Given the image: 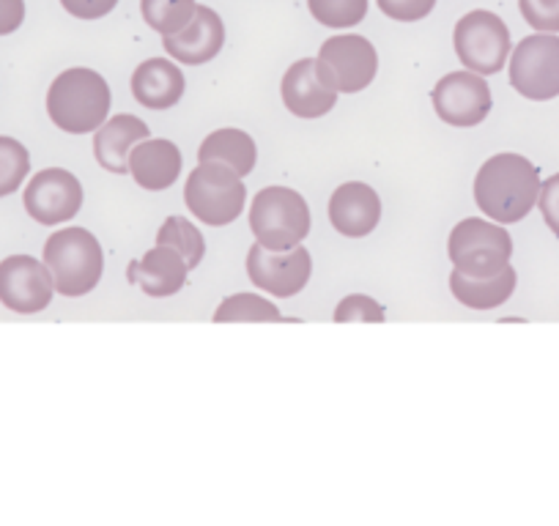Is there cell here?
I'll return each instance as SVG.
<instances>
[{
	"label": "cell",
	"mask_w": 559,
	"mask_h": 526,
	"mask_svg": "<svg viewBox=\"0 0 559 526\" xmlns=\"http://www.w3.org/2000/svg\"><path fill=\"white\" fill-rule=\"evenodd\" d=\"M185 74L168 58H148L132 74V94L148 110H170L185 96Z\"/></svg>",
	"instance_id": "20"
},
{
	"label": "cell",
	"mask_w": 559,
	"mask_h": 526,
	"mask_svg": "<svg viewBox=\"0 0 559 526\" xmlns=\"http://www.w3.org/2000/svg\"><path fill=\"white\" fill-rule=\"evenodd\" d=\"M537 203H540V214L546 225L554 230V236H559V174L551 176L546 184H540Z\"/></svg>",
	"instance_id": "31"
},
{
	"label": "cell",
	"mask_w": 559,
	"mask_h": 526,
	"mask_svg": "<svg viewBox=\"0 0 559 526\" xmlns=\"http://www.w3.org/2000/svg\"><path fill=\"white\" fill-rule=\"evenodd\" d=\"M163 45L168 56L185 63V67H201V63H209L223 50L225 25L214 9L198 7L190 25L174 36H163Z\"/></svg>",
	"instance_id": "14"
},
{
	"label": "cell",
	"mask_w": 559,
	"mask_h": 526,
	"mask_svg": "<svg viewBox=\"0 0 559 526\" xmlns=\"http://www.w3.org/2000/svg\"><path fill=\"white\" fill-rule=\"evenodd\" d=\"M61 7L78 20H102L118 7V0H61Z\"/></svg>",
	"instance_id": "32"
},
{
	"label": "cell",
	"mask_w": 559,
	"mask_h": 526,
	"mask_svg": "<svg viewBox=\"0 0 559 526\" xmlns=\"http://www.w3.org/2000/svg\"><path fill=\"white\" fill-rule=\"evenodd\" d=\"M513 255V239L499 223L488 219H461L450 234V261L455 272L466 277H493L504 270Z\"/></svg>",
	"instance_id": "5"
},
{
	"label": "cell",
	"mask_w": 559,
	"mask_h": 526,
	"mask_svg": "<svg viewBox=\"0 0 559 526\" xmlns=\"http://www.w3.org/2000/svg\"><path fill=\"white\" fill-rule=\"evenodd\" d=\"M310 272H313V261L302 244L292 250H266L255 241L247 252V275L252 286L280 299L297 297L308 286Z\"/></svg>",
	"instance_id": "10"
},
{
	"label": "cell",
	"mask_w": 559,
	"mask_h": 526,
	"mask_svg": "<svg viewBox=\"0 0 559 526\" xmlns=\"http://www.w3.org/2000/svg\"><path fill=\"white\" fill-rule=\"evenodd\" d=\"M25 0H0V36H9L23 25Z\"/></svg>",
	"instance_id": "33"
},
{
	"label": "cell",
	"mask_w": 559,
	"mask_h": 526,
	"mask_svg": "<svg viewBox=\"0 0 559 526\" xmlns=\"http://www.w3.org/2000/svg\"><path fill=\"white\" fill-rule=\"evenodd\" d=\"M187 275H190V266L181 258V252H176L168 244H157L129 266L127 280L132 286H140V291L148 294V297L165 299L187 286Z\"/></svg>",
	"instance_id": "15"
},
{
	"label": "cell",
	"mask_w": 559,
	"mask_h": 526,
	"mask_svg": "<svg viewBox=\"0 0 559 526\" xmlns=\"http://www.w3.org/2000/svg\"><path fill=\"white\" fill-rule=\"evenodd\" d=\"M379 69V56L376 47L365 36L346 34L332 36L321 45L319 58H316V72L324 85H330L337 94H357L368 88Z\"/></svg>",
	"instance_id": "7"
},
{
	"label": "cell",
	"mask_w": 559,
	"mask_h": 526,
	"mask_svg": "<svg viewBox=\"0 0 559 526\" xmlns=\"http://www.w3.org/2000/svg\"><path fill=\"white\" fill-rule=\"evenodd\" d=\"M31 170V154L14 138H0V198L14 195Z\"/></svg>",
	"instance_id": "26"
},
{
	"label": "cell",
	"mask_w": 559,
	"mask_h": 526,
	"mask_svg": "<svg viewBox=\"0 0 559 526\" xmlns=\"http://www.w3.org/2000/svg\"><path fill=\"white\" fill-rule=\"evenodd\" d=\"M283 101L299 118H321L335 107L337 91L324 85L316 72V58H302L283 77Z\"/></svg>",
	"instance_id": "17"
},
{
	"label": "cell",
	"mask_w": 559,
	"mask_h": 526,
	"mask_svg": "<svg viewBox=\"0 0 559 526\" xmlns=\"http://www.w3.org/2000/svg\"><path fill=\"white\" fill-rule=\"evenodd\" d=\"M450 291H453V297L459 299L464 308H472V310L502 308L515 291V270L508 263L499 275L483 277V280H477V277H466L453 270V275H450Z\"/></svg>",
	"instance_id": "21"
},
{
	"label": "cell",
	"mask_w": 559,
	"mask_h": 526,
	"mask_svg": "<svg viewBox=\"0 0 559 526\" xmlns=\"http://www.w3.org/2000/svg\"><path fill=\"white\" fill-rule=\"evenodd\" d=\"M521 17L540 34H559V0H519Z\"/></svg>",
	"instance_id": "29"
},
{
	"label": "cell",
	"mask_w": 559,
	"mask_h": 526,
	"mask_svg": "<svg viewBox=\"0 0 559 526\" xmlns=\"http://www.w3.org/2000/svg\"><path fill=\"white\" fill-rule=\"evenodd\" d=\"M510 83L532 101L559 96V36L535 34L521 39L510 58Z\"/></svg>",
	"instance_id": "9"
},
{
	"label": "cell",
	"mask_w": 559,
	"mask_h": 526,
	"mask_svg": "<svg viewBox=\"0 0 559 526\" xmlns=\"http://www.w3.org/2000/svg\"><path fill=\"white\" fill-rule=\"evenodd\" d=\"M157 244H168L176 252H181V258H185L190 270H195L198 263L203 261V255H206V241H203L201 230L185 217L165 219L157 234Z\"/></svg>",
	"instance_id": "24"
},
{
	"label": "cell",
	"mask_w": 559,
	"mask_h": 526,
	"mask_svg": "<svg viewBox=\"0 0 559 526\" xmlns=\"http://www.w3.org/2000/svg\"><path fill=\"white\" fill-rule=\"evenodd\" d=\"M56 280L45 263L31 255H12L0 261V302L14 313H41L50 308Z\"/></svg>",
	"instance_id": "11"
},
{
	"label": "cell",
	"mask_w": 559,
	"mask_h": 526,
	"mask_svg": "<svg viewBox=\"0 0 559 526\" xmlns=\"http://www.w3.org/2000/svg\"><path fill=\"white\" fill-rule=\"evenodd\" d=\"M308 7L326 28H352L368 17V0H308Z\"/></svg>",
	"instance_id": "27"
},
{
	"label": "cell",
	"mask_w": 559,
	"mask_h": 526,
	"mask_svg": "<svg viewBox=\"0 0 559 526\" xmlns=\"http://www.w3.org/2000/svg\"><path fill=\"white\" fill-rule=\"evenodd\" d=\"M330 219L337 234L346 239H362L379 225L381 201L373 187L362 181H348L337 187L335 195L330 198Z\"/></svg>",
	"instance_id": "16"
},
{
	"label": "cell",
	"mask_w": 559,
	"mask_h": 526,
	"mask_svg": "<svg viewBox=\"0 0 559 526\" xmlns=\"http://www.w3.org/2000/svg\"><path fill=\"white\" fill-rule=\"evenodd\" d=\"M129 174L143 190H168L181 174V152L176 148V143L148 138L129 154Z\"/></svg>",
	"instance_id": "19"
},
{
	"label": "cell",
	"mask_w": 559,
	"mask_h": 526,
	"mask_svg": "<svg viewBox=\"0 0 559 526\" xmlns=\"http://www.w3.org/2000/svg\"><path fill=\"white\" fill-rule=\"evenodd\" d=\"M195 0H140V12L148 28L163 36H174L195 17Z\"/></svg>",
	"instance_id": "23"
},
{
	"label": "cell",
	"mask_w": 559,
	"mask_h": 526,
	"mask_svg": "<svg viewBox=\"0 0 559 526\" xmlns=\"http://www.w3.org/2000/svg\"><path fill=\"white\" fill-rule=\"evenodd\" d=\"M250 228L266 250H292L310 234L308 201L288 187H266L252 198Z\"/></svg>",
	"instance_id": "4"
},
{
	"label": "cell",
	"mask_w": 559,
	"mask_h": 526,
	"mask_svg": "<svg viewBox=\"0 0 559 526\" xmlns=\"http://www.w3.org/2000/svg\"><path fill=\"white\" fill-rule=\"evenodd\" d=\"M185 201L192 217L214 225V228H223V225L239 219V214L245 212L247 187L241 184V179L228 165L201 163L187 179Z\"/></svg>",
	"instance_id": "6"
},
{
	"label": "cell",
	"mask_w": 559,
	"mask_h": 526,
	"mask_svg": "<svg viewBox=\"0 0 559 526\" xmlns=\"http://www.w3.org/2000/svg\"><path fill=\"white\" fill-rule=\"evenodd\" d=\"M45 266L61 297H85L94 291L105 272V252L96 236L85 228H63L45 244Z\"/></svg>",
	"instance_id": "3"
},
{
	"label": "cell",
	"mask_w": 559,
	"mask_h": 526,
	"mask_svg": "<svg viewBox=\"0 0 559 526\" xmlns=\"http://www.w3.org/2000/svg\"><path fill=\"white\" fill-rule=\"evenodd\" d=\"M384 319V308L376 299L362 297V294H352L335 310L337 324H381Z\"/></svg>",
	"instance_id": "28"
},
{
	"label": "cell",
	"mask_w": 559,
	"mask_h": 526,
	"mask_svg": "<svg viewBox=\"0 0 559 526\" xmlns=\"http://www.w3.org/2000/svg\"><path fill=\"white\" fill-rule=\"evenodd\" d=\"M540 195L537 168L521 154H497L486 159L475 179V203L488 219L521 223Z\"/></svg>",
	"instance_id": "1"
},
{
	"label": "cell",
	"mask_w": 559,
	"mask_h": 526,
	"mask_svg": "<svg viewBox=\"0 0 559 526\" xmlns=\"http://www.w3.org/2000/svg\"><path fill=\"white\" fill-rule=\"evenodd\" d=\"M148 135H152V129L146 127V121H140L138 116L123 112V116L110 118V121H105L96 129V163L105 170H110V174L123 176L129 170V154H132V148L138 143L148 141Z\"/></svg>",
	"instance_id": "18"
},
{
	"label": "cell",
	"mask_w": 559,
	"mask_h": 526,
	"mask_svg": "<svg viewBox=\"0 0 559 526\" xmlns=\"http://www.w3.org/2000/svg\"><path fill=\"white\" fill-rule=\"evenodd\" d=\"M255 141L241 129H219L212 132L198 148V163L228 165L236 176H250L255 168Z\"/></svg>",
	"instance_id": "22"
},
{
	"label": "cell",
	"mask_w": 559,
	"mask_h": 526,
	"mask_svg": "<svg viewBox=\"0 0 559 526\" xmlns=\"http://www.w3.org/2000/svg\"><path fill=\"white\" fill-rule=\"evenodd\" d=\"M491 88L477 72H453L442 77L433 88L437 116L450 127H477L491 112Z\"/></svg>",
	"instance_id": "12"
},
{
	"label": "cell",
	"mask_w": 559,
	"mask_h": 526,
	"mask_svg": "<svg viewBox=\"0 0 559 526\" xmlns=\"http://www.w3.org/2000/svg\"><path fill=\"white\" fill-rule=\"evenodd\" d=\"M455 56L469 72L497 74L508 63L510 31L493 12L477 9L459 20L453 34Z\"/></svg>",
	"instance_id": "8"
},
{
	"label": "cell",
	"mask_w": 559,
	"mask_h": 526,
	"mask_svg": "<svg viewBox=\"0 0 559 526\" xmlns=\"http://www.w3.org/2000/svg\"><path fill=\"white\" fill-rule=\"evenodd\" d=\"M437 0H379V9L395 23H417L433 12Z\"/></svg>",
	"instance_id": "30"
},
{
	"label": "cell",
	"mask_w": 559,
	"mask_h": 526,
	"mask_svg": "<svg viewBox=\"0 0 559 526\" xmlns=\"http://www.w3.org/2000/svg\"><path fill=\"white\" fill-rule=\"evenodd\" d=\"M217 324H236V321H250V324H269V321H283L280 310L272 302L261 299L258 294H236L223 299V304L214 313Z\"/></svg>",
	"instance_id": "25"
},
{
	"label": "cell",
	"mask_w": 559,
	"mask_h": 526,
	"mask_svg": "<svg viewBox=\"0 0 559 526\" xmlns=\"http://www.w3.org/2000/svg\"><path fill=\"white\" fill-rule=\"evenodd\" d=\"M25 212L41 225H58L78 217L83 208V187L78 176L61 168H47L31 179L25 190Z\"/></svg>",
	"instance_id": "13"
},
{
	"label": "cell",
	"mask_w": 559,
	"mask_h": 526,
	"mask_svg": "<svg viewBox=\"0 0 559 526\" xmlns=\"http://www.w3.org/2000/svg\"><path fill=\"white\" fill-rule=\"evenodd\" d=\"M47 112L69 135L96 132L110 112V85L94 69H67L47 91Z\"/></svg>",
	"instance_id": "2"
}]
</instances>
